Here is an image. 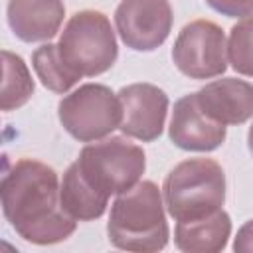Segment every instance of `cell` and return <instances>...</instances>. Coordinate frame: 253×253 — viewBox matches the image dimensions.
<instances>
[{
	"label": "cell",
	"instance_id": "cell-1",
	"mask_svg": "<svg viewBox=\"0 0 253 253\" xmlns=\"http://www.w3.org/2000/svg\"><path fill=\"white\" fill-rule=\"evenodd\" d=\"M57 172L34 158L14 162L2 176V211L10 227L26 241L53 245L65 241L77 227L59 200Z\"/></svg>",
	"mask_w": 253,
	"mask_h": 253
},
{
	"label": "cell",
	"instance_id": "cell-2",
	"mask_svg": "<svg viewBox=\"0 0 253 253\" xmlns=\"http://www.w3.org/2000/svg\"><path fill=\"white\" fill-rule=\"evenodd\" d=\"M164 198L160 188L142 180L117 196L107 221V235L113 247L136 253H154L166 247L170 229L166 223Z\"/></svg>",
	"mask_w": 253,
	"mask_h": 253
},
{
	"label": "cell",
	"instance_id": "cell-3",
	"mask_svg": "<svg viewBox=\"0 0 253 253\" xmlns=\"http://www.w3.org/2000/svg\"><path fill=\"white\" fill-rule=\"evenodd\" d=\"M162 198L176 221H192L221 210L225 202V174L211 158H188L164 178Z\"/></svg>",
	"mask_w": 253,
	"mask_h": 253
},
{
	"label": "cell",
	"instance_id": "cell-4",
	"mask_svg": "<svg viewBox=\"0 0 253 253\" xmlns=\"http://www.w3.org/2000/svg\"><path fill=\"white\" fill-rule=\"evenodd\" d=\"M63 63L79 77H95L109 71L117 57V38L109 18L99 10L75 12L57 42Z\"/></svg>",
	"mask_w": 253,
	"mask_h": 253
},
{
	"label": "cell",
	"instance_id": "cell-5",
	"mask_svg": "<svg viewBox=\"0 0 253 253\" xmlns=\"http://www.w3.org/2000/svg\"><path fill=\"white\" fill-rule=\"evenodd\" d=\"M75 166L103 196L123 194L136 186L146 168L144 150L125 136L95 140L81 148Z\"/></svg>",
	"mask_w": 253,
	"mask_h": 253
},
{
	"label": "cell",
	"instance_id": "cell-6",
	"mask_svg": "<svg viewBox=\"0 0 253 253\" xmlns=\"http://www.w3.org/2000/svg\"><path fill=\"white\" fill-rule=\"evenodd\" d=\"M57 117L75 140L95 142L121 126L123 107L119 95L107 85L85 83L59 101Z\"/></svg>",
	"mask_w": 253,
	"mask_h": 253
},
{
	"label": "cell",
	"instance_id": "cell-7",
	"mask_svg": "<svg viewBox=\"0 0 253 253\" xmlns=\"http://www.w3.org/2000/svg\"><path fill=\"white\" fill-rule=\"evenodd\" d=\"M172 61L190 79L219 77L227 69V40L223 30L211 20L186 24L174 42Z\"/></svg>",
	"mask_w": 253,
	"mask_h": 253
},
{
	"label": "cell",
	"instance_id": "cell-8",
	"mask_svg": "<svg viewBox=\"0 0 253 253\" xmlns=\"http://www.w3.org/2000/svg\"><path fill=\"white\" fill-rule=\"evenodd\" d=\"M170 0H121L115 26L123 43L134 51H154L172 32Z\"/></svg>",
	"mask_w": 253,
	"mask_h": 253
},
{
	"label": "cell",
	"instance_id": "cell-9",
	"mask_svg": "<svg viewBox=\"0 0 253 253\" xmlns=\"http://www.w3.org/2000/svg\"><path fill=\"white\" fill-rule=\"evenodd\" d=\"M117 95L123 107L119 126L123 134L142 142L156 140L166 123L168 95L152 83H130L121 87Z\"/></svg>",
	"mask_w": 253,
	"mask_h": 253
},
{
	"label": "cell",
	"instance_id": "cell-10",
	"mask_svg": "<svg viewBox=\"0 0 253 253\" xmlns=\"http://www.w3.org/2000/svg\"><path fill=\"white\" fill-rule=\"evenodd\" d=\"M168 136L182 150L211 152L223 144L225 125L213 121L200 107L196 93H190L174 103Z\"/></svg>",
	"mask_w": 253,
	"mask_h": 253
},
{
	"label": "cell",
	"instance_id": "cell-11",
	"mask_svg": "<svg viewBox=\"0 0 253 253\" xmlns=\"http://www.w3.org/2000/svg\"><path fill=\"white\" fill-rule=\"evenodd\" d=\"M196 97L200 107L221 125H243L253 117V85L243 79L210 81L196 91Z\"/></svg>",
	"mask_w": 253,
	"mask_h": 253
},
{
	"label": "cell",
	"instance_id": "cell-12",
	"mask_svg": "<svg viewBox=\"0 0 253 253\" xmlns=\"http://www.w3.org/2000/svg\"><path fill=\"white\" fill-rule=\"evenodd\" d=\"M6 18L18 40L49 42L63 24L65 6L61 0H8Z\"/></svg>",
	"mask_w": 253,
	"mask_h": 253
},
{
	"label": "cell",
	"instance_id": "cell-13",
	"mask_svg": "<svg viewBox=\"0 0 253 253\" xmlns=\"http://www.w3.org/2000/svg\"><path fill=\"white\" fill-rule=\"evenodd\" d=\"M229 235L231 217L227 211H223V208L200 219L178 221L174 227L176 247L188 253H217L225 249Z\"/></svg>",
	"mask_w": 253,
	"mask_h": 253
},
{
	"label": "cell",
	"instance_id": "cell-14",
	"mask_svg": "<svg viewBox=\"0 0 253 253\" xmlns=\"http://www.w3.org/2000/svg\"><path fill=\"white\" fill-rule=\"evenodd\" d=\"M59 200L61 208L77 221L99 219L109 206V198L99 194L81 176L75 162L69 164V168L63 174V180L59 184Z\"/></svg>",
	"mask_w": 253,
	"mask_h": 253
},
{
	"label": "cell",
	"instance_id": "cell-15",
	"mask_svg": "<svg viewBox=\"0 0 253 253\" xmlns=\"http://www.w3.org/2000/svg\"><path fill=\"white\" fill-rule=\"evenodd\" d=\"M2 67H4V79H2L0 107L4 113H10L14 109H20L32 99L34 79L24 59L8 49L2 51Z\"/></svg>",
	"mask_w": 253,
	"mask_h": 253
},
{
	"label": "cell",
	"instance_id": "cell-16",
	"mask_svg": "<svg viewBox=\"0 0 253 253\" xmlns=\"http://www.w3.org/2000/svg\"><path fill=\"white\" fill-rule=\"evenodd\" d=\"M32 67L42 85L53 93H67L81 77L75 75L61 59L57 43H43L32 53Z\"/></svg>",
	"mask_w": 253,
	"mask_h": 253
},
{
	"label": "cell",
	"instance_id": "cell-17",
	"mask_svg": "<svg viewBox=\"0 0 253 253\" xmlns=\"http://www.w3.org/2000/svg\"><path fill=\"white\" fill-rule=\"evenodd\" d=\"M227 59L231 67L247 77H253V14L241 18L229 32Z\"/></svg>",
	"mask_w": 253,
	"mask_h": 253
},
{
	"label": "cell",
	"instance_id": "cell-18",
	"mask_svg": "<svg viewBox=\"0 0 253 253\" xmlns=\"http://www.w3.org/2000/svg\"><path fill=\"white\" fill-rule=\"evenodd\" d=\"M206 4L227 18H245L253 14V0H206Z\"/></svg>",
	"mask_w": 253,
	"mask_h": 253
},
{
	"label": "cell",
	"instance_id": "cell-19",
	"mask_svg": "<svg viewBox=\"0 0 253 253\" xmlns=\"http://www.w3.org/2000/svg\"><path fill=\"white\" fill-rule=\"evenodd\" d=\"M233 251H239V253H251L253 251V219L245 221L235 239H233Z\"/></svg>",
	"mask_w": 253,
	"mask_h": 253
},
{
	"label": "cell",
	"instance_id": "cell-20",
	"mask_svg": "<svg viewBox=\"0 0 253 253\" xmlns=\"http://www.w3.org/2000/svg\"><path fill=\"white\" fill-rule=\"evenodd\" d=\"M247 146H249V152L253 156V125L249 126V132H247Z\"/></svg>",
	"mask_w": 253,
	"mask_h": 253
}]
</instances>
